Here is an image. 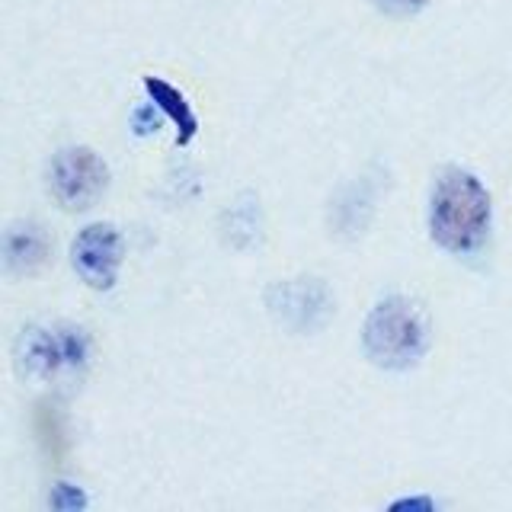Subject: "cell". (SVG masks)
Masks as SVG:
<instances>
[{"label":"cell","instance_id":"cell-1","mask_svg":"<svg viewBox=\"0 0 512 512\" xmlns=\"http://www.w3.org/2000/svg\"><path fill=\"white\" fill-rule=\"evenodd\" d=\"M490 228V196L468 170H445L432 196V237L445 250L468 253Z\"/></svg>","mask_w":512,"mask_h":512},{"label":"cell","instance_id":"cell-2","mask_svg":"<svg viewBox=\"0 0 512 512\" xmlns=\"http://www.w3.org/2000/svg\"><path fill=\"white\" fill-rule=\"evenodd\" d=\"M365 352L384 368H407L426 349V320L404 298H388L365 320Z\"/></svg>","mask_w":512,"mask_h":512},{"label":"cell","instance_id":"cell-3","mask_svg":"<svg viewBox=\"0 0 512 512\" xmlns=\"http://www.w3.org/2000/svg\"><path fill=\"white\" fill-rule=\"evenodd\" d=\"M106 180L109 170L90 148H68L55 157L48 186H52V196L61 208L80 212V208H90L103 196Z\"/></svg>","mask_w":512,"mask_h":512},{"label":"cell","instance_id":"cell-4","mask_svg":"<svg viewBox=\"0 0 512 512\" xmlns=\"http://www.w3.org/2000/svg\"><path fill=\"white\" fill-rule=\"evenodd\" d=\"M23 365L36 378H61L77 372L87 362L90 343L84 330L74 327H52V330H29L23 336Z\"/></svg>","mask_w":512,"mask_h":512},{"label":"cell","instance_id":"cell-5","mask_svg":"<svg viewBox=\"0 0 512 512\" xmlns=\"http://www.w3.org/2000/svg\"><path fill=\"white\" fill-rule=\"evenodd\" d=\"M71 260L77 276L90 288H106L116 285L119 266H122V234L112 224H90L77 234L71 247Z\"/></svg>","mask_w":512,"mask_h":512},{"label":"cell","instance_id":"cell-6","mask_svg":"<svg viewBox=\"0 0 512 512\" xmlns=\"http://www.w3.org/2000/svg\"><path fill=\"white\" fill-rule=\"evenodd\" d=\"M144 90L151 93L154 106L176 125V144L186 148L199 132V119H196V112H192V106L186 103V96L160 77H144Z\"/></svg>","mask_w":512,"mask_h":512},{"label":"cell","instance_id":"cell-7","mask_svg":"<svg viewBox=\"0 0 512 512\" xmlns=\"http://www.w3.org/2000/svg\"><path fill=\"white\" fill-rule=\"evenodd\" d=\"M48 256V240L39 228H13L7 237V263L13 272H36Z\"/></svg>","mask_w":512,"mask_h":512},{"label":"cell","instance_id":"cell-8","mask_svg":"<svg viewBox=\"0 0 512 512\" xmlns=\"http://www.w3.org/2000/svg\"><path fill=\"white\" fill-rule=\"evenodd\" d=\"M39 436L45 442V452L58 461L64 455V426L55 407H39Z\"/></svg>","mask_w":512,"mask_h":512},{"label":"cell","instance_id":"cell-9","mask_svg":"<svg viewBox=\"0 0 512 512\" xmlns=\"http://www.w3.org/2000/svg\"><path fill=\"white\" fill-rule=\"evenodd\" d=\"M84 493H77L71 490V484H58L55 487V496H52V506L55 509H77V506H84Z\"/></svg>","mask_w":512,"mask_h":512},{"label":"cell","instance_id":"cell-10","mask_svg":"<svg viewBox=\"0 0 512 512\" xmlns=\"http://www.w3.org/2000/svg\"><path fill=\"white\" fill-rule=\"evenodd\" d=\"M375 4L388 13H413V10H420L426 0H375Z\"/></svg>","mask_w":512,"mask_h":512}]
</instances>
